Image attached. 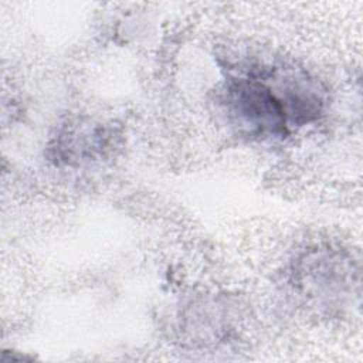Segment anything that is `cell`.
Returning <instances> with one entry per match:
<instances>
[{
  "mask_svg": "<svg viewBox=\"0 0 363 363\" xmlns=\"http://www.w3.org/2000/svg\"><path fill=\"white\" fill-rule=\"evenodd\" d=\"M233 96L238 115L247 123L271 133L285 130V106L289 105L262 82L241 79L234 86Z\"/></svg>",
  "mask_w": 363,
  "mask_h": 363,
  "instance_id": "6da1fadb",
  "label": "cell"
}]
</instances>
